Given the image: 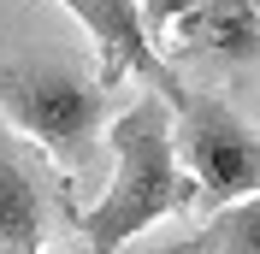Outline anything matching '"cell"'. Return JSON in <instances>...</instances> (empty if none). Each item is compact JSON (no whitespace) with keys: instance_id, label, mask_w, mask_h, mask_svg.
I'll return each instance as SVG.
<instances>
[{"instance_id":"6da1fadb","label":"cell","mask_w":260,"mask_h":254,"mask_svg":"<svg viewBox=\"0 0 260 254\" xmlns=\"http://www.w3.org/2000/svg\"><path fill=\"white\" fill-rule=\"evenodd\" d=\"M107 148H113V183L101 189V201L89 213L65 207L89 254H118L130 237H142L148 225L195 201V183L178 166V142H172V107L160 95L130 101L107 124Z\"/></svg>"},{"instance_id":"7a4b0ae2","label":"cell","mask_w":260,"mask_h":254,"mask_svg":"<svg viewBox=\"0 0 260 254\" xmlns=\"http://www.w3.org/2000/svg\"><path fill=\"white\" fill-rule=\"evenodd\" d=\"M107 95L113 83L71 59H0V118L42 148L59 183H71L95 160L107 130Z\"/></svg>"},{"instance_id":"3957f363","label":"cell","mask_w":260,"mask_h":254,"mask_svg":"<svg viewBox=\"0 0 260 254\" xmlns=\"http://www.w3.org/2000/svg\"><path fill=\"white\" fill-rule=\"evenodd\" d=\"M160 101L172 107L178 166L189 172V183H195L201 201L207 207H231V201L260 195V130L248 124L225 95L189 89V83L178 77Z\"/></svg>"},{"instance_id":"277c9868","label":"cell","mask_w":260,"mask_h":254,"mask_svg":"<svg viewBox=\"0 0 260 254\" xmlns=\"http://www.w3.org/2000/svg\"><path fill=\"white\" fill-rule=\"evenodd\" d=\"M65 12L83 24V36L95 42V53H101V83H118L124 71H136V77H148L154 89H172L178 83V71L166 65V53L148 42V30H142V6L136 0H59Z\"/></svg>"},{"instance_id":"5b68a950","label":"cell","mask_w":260,"mask_h":254,"mask_svg":"<svg viewBox=\"0 0 260 254\" xmlns=\"http://www.w3.org/2000/svg\"><path fill=\"white\" fill-rule=\"evenodd\" d=\"M53 189L42 166L18 148V130L0 118V254H48Z\"/></svg>"},{"instance_id":"8992f818","label":"cell","mask_w":260,"mask_h":254,"mask_svg":"<svg viewBox=\"0 0 260 254\" xmlns=\"http://www.w3.org/2000/svg\"><path fill=\"white\" fill-rule=\"evenodd\" d=\"M183 59H225V65H254L260 59V12L254 0H195L172 24Z\"/></svg>"},{"instance_id":"52a82bcc","label":"cell","mask_w":260,"mask_h":254,"mask_svg":"<svg viewBox=\"0 0 260 254\" xmlns=\"http://www.w3.org/2000/svg\"><path fill=\"white\" fill-rule=\"evenodd\" d=\"M178 254H260V195L213 207V219L178 242Z\"/></svg>"},{"instance_id":"ba28073f","label":"cell","mask_w":260,"mask_h":254,"mask_svg":"<svg viewBox=\"0 0 260 254\" xmlns=\"http://www.w3.org/2000/svg\"><path fill=\"white\" fill-rule=\"evenodd\" d=\"M136 6H142V30H148V42H160V36H172V24L189 12L195 0H136Z\"/></svg>"},{"instance_id":"9c48e42d","label":"cell","mask_w":260,"mask_h":254,"mask_svg":"<svg viewBox=\"0 0 260 254\" xmlns=\"http://www.w3.org/2000/svg\"><path fill=\"white\" fill-rule=\"evenodd\" d=\"M254 12H260V0H254Z\"/></svg>"}]
</instances>
